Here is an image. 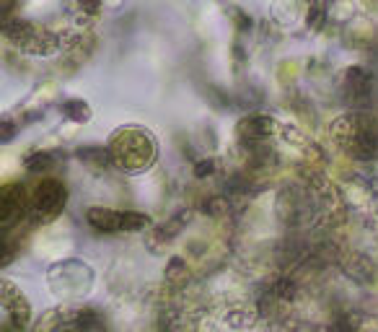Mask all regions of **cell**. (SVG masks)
Masks as SVG:
<instances>
[{"label": "cell", "mask_w": 378, "mask_h": 332, "mask_svg": "<svg viewBox=\"0 0 378 332\" xmlns=\"http://www.w3.org/2000/svg\"><path fill=\"white\" fill-rule=\"evenodd\" d=\"M65 200V190L60 182H44L37 190V208H60Z\"/></svg>", "instance_id": "obj_2"}, {"label": "cell", "mask_w": 378, "mask_h": 332, "mask_svg": "<svg viewBox=\"0 0 378 332\" xmlns=\"http://www.w3.org/2000/svg\"><path fill=\"white\" fill-rule=\"evenodd\" d=\"M89 223L101 228V231H122V228L148 226V219L137 216V213H114L104 211V208H94V211H89Z\"/></svg>", "instance_id": "obj_1"}]
</instances>
